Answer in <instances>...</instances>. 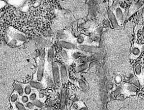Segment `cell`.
Listing matches in <instances>:
<instances>
[{"instance_id":"277c9868","label":"cell","mask_w":144,"mask_h":110,"mask_svg":"<svg viewBox=\"0 0 144 110\" xmlns=\"http://www.w3.org/2000/svg\"><path fill=\"white\" fill-rule=\"evenodd\" d=\"M79 49H81L82 51L88 52H98L100 51V49L96 47H91V46H81L79 47Z\"/></svg>"},{"instance_id":"30bf717a","label":"cell","mask_w":144,"mask_h":110,"mask_svg":"<svg viewBox=\"0 0 144 110\" xmlns=\"http://www.w3.org/2000/svg\"><path fill=\"white\" fill-rule=\"evenodd\" d=\"M14 88L17 92L18 93V94H19V96H23V93H24V90L23 88V87L21 86L20 84H17V83H15L14 84Z\"/></svg>"},{"instance_id":"8fae6325","label":"cell","mask_w":144,"mask_h":110,"mask_svg":"<svg viewBox=\"0 0 144 110\" xmlns=\"http://www.w3.org/2000/svg\"><path fill=\"white\" fill-rule=\"evenodd\" d=\"M30 87H33V88H36V89H40L43 88L42 85L41 84V83L37 82H34V81H32V82H30Z\"/></svg>"},{"instance_id":"ba28073f","label":"cell","mask_w":144,"mask_h":110,"mask_svg":"<svg viewBox=\"0 0 144 110\" xmlns=\"http://www.w3.org/2000/svg\"><path fill=\"white\" fill-rule=\"evenodd\" d=\"M59 44L60 46L68 50H72L74 48V46L70 43L65 42V41H60Z\"/></svg>"},{"instance_id":"f546056e","label":"cell","mask_w":144,"mask_h":110,"mask_svg":"<svg viewBox=\"0 0 144 110\" xmlns=\"http://www.w3.org/2000/svg\"><path fill=\"white\" fill-rule=\"evenodd\" d=\"M142 32H144V26L143 28H142Z\"/></svg>"},{"instance_id":"5bb4252c","label":"cell","mask_w":144,"mask_h":110,"mask_svg":"<svg viewBox=\"0 0 144 110\" xmlns=\"http://www.w3.org/2000/svg\"><path fill=\"white\" fill-rule=\"evenodd\" d=\"M141 70H142V66L140 64H138L136 66L135 68H134V71H135L136 74L137 75H140L141 73Z\"/></svg>"},{"instance_id":"8992f818","label":"cell","mask_w":144,"mask_h":110,"mask_svg":"<svg viewBox=\"0 0 144 110\" xmlns=\"http://www.w3.org/2000/svg\"><path fill=\"white\" fill-rule=\"evenodd\" d=\"M109 17L110 21H111V24H112V25L113 27H114V28H117L118 27V21L115 18V16L113 12L110 10H109Z\"/></svg>"},{"instance_id":"cb8c5ba5","label":"cell","mask_w":144,"mask_h":110,"mask_svg":"<svg viewBox=\"0 0 144 110\" xmlns=\"http://www.w3.org/2000/svg\"><path fill=\"white\" fill-rule=\"evenodd\" d=\"M79 85H80L81 87H82V88H86V85L85 82H83V81L82 80H79Z\"/></svg>"},{"instance_id":"e0dca14e","label":"cell","mask_w":144,"mask_h":110,"mask_svg":"<svg viewBox=\"0 0 144 110\" xmlns=\"http://www.w3.org/2000/svg\"><path fill=\"white\" fill-rule=\"evenodd\" d=\"M32 92V89H31V87L29 85H28L25 88V89H24V92L27 95H29V94H30V93H31Z\"/></svg>"},{"instance_id":"5b68a950","label":"cell","mask_w":144,"mask_h":110,"mask_svg":"<svg viewBox=\"0 0 144 110\" xmlns=\"http://www.w3.org/2000/svg\"><path fill=\"white\" fill-rule=\"evenodd\" d=\"M115 15H116L115 18L116 19H117L118 23L122 24V23H123V12H122V11L121 10L120 8L118 7V8L116 9Z\"/></svg>"},{"instance_id":"7c38bea8","label":"cell","mask_w":144,"mask_h":110,"mask_svg":"<svg viewBox=\"0 0 144 110\" xmlns=\"http://www.w3.org/2000/svg\"><path fill=\"white\" fill-rule=\"evenodd\" d=\"M53 55H54V52L53 49L50 48L48 50V61L50 63H53Z\"/></svg>"},{"instance_id":"7402d4cb","label":"cell","mask_w":144,"mask_h":110,"mask_svg":"<svg viewBox=\"0 0 144 110\" xmlns=\"http://www.w3.org/2000/svg\"><path fill=\"white\" fill-rule=\"evenodd\" d=\"M36 98H37V95L36 94H35V93H32L30 95L29 97V99L30 100L32 101H34L36 100Z\"/></svg>"},{"instance_id":"6da1fadb","label":"cell","mask_w":144,"mask_h":110,"mask_svg":"<svg viewBox=\"0 0 144 110\" xmlns=\"http://www.w3.org/2000/svg\"><path fill=\"white\" fill-rule=\"evenodd\" d=\"M53 79H54V85L55 87H59L60 80V78L59 67H58V64L55 63V62L53 64Z\"/></svg>"},{"instance_id":"4316f807","label":"cell","mask_w":144,"mask_h":110,"mask_svg":"<svg viewBox=\"0 0 144 110\" xmlns=\"http://www.w3.org/2000/svg\"><path fill=\"white\" fill-rule=\"evenodd\" d=\"M44 96H45V95H44L43 93H40L39 94V97L40 98H42L44 97Z\"/></svg>"},{"instance_id":"52a82bcc","label":"cell","mask_w":144,"mask_h":110,"mask_svg":"<svg viewBox=\"0 0 144 110\" xmlns=\"http://www.w3.org/2000/svg\"><path fill=\"white\" fill-rule=\"evenodd\" d=\"M66 100H67V93H66V91L64 89H62V92H61V100L60 103L61 106L62 107H64L65 105Z\"/></svg>"},{"instance_id":"9c48e42d","label":"cell","mask_w":144,"mask_h":110,"mask_svg":"<svg viewBox=\"0 0 144 110\" xmlns=\"http://www.w3.org/2000/svg\"><path fill=\"white\" fill-rule=\"evenodd\" d=\"M141 53L140 49L138 47H134L133 48L132 50V56H133L134 59H136V58L139 57L140 56Z\"/></svg>"},{"instance_id":"d6a6232c","label":"cell","mask_w":144,"mask_h":110,"mask_svg":"<svg viewBox=\"0 0 144 110\" xmlns=\"http://www.w3.org/2000/svg\"></svg>"},{"instance_id":"d6986e66","label":"cell","mask_w":144,"mask_h":110,"mask_svg":"<svg viewBox=\"0 0 144 110\" xmlns=\"http://www.w3.org/2000/svg\"><path fill=\"white\" fill-rule=\"evenodd\" d=\"M34 105H33V102H28L26 104V107L29 110H32L34 108Z\"/></svg>"},{"instance_id":"9a60e30c","label":"cell","mask_w":144,"mask_h":110,"mask_svg":"<svg viewBox=\"0 0 144 110\" xmlns=\"http://www.w3.org/2000/svg\"><path fill=\"white\" fill-rule=\"evenodd\" d=\"M33 105H34V106L37 107H38V108H42L44 106L43 103L42 102H41L40 101L37 100H36L35 101H34L33 102Z\"/></svg>"},{"instance_id":"603a6c76","label":"cell","mask_w":144,"mask_h":110,"mask_svg":"<svg viewBox=\"0 0 144 110\" xmlns=\"http://www.w3.org/2000/svg\"><path fill=\"white\" fill-rule=\"evenodd\" d=\"M21 101H22V102H23V103H28L29 101V98L27 96H23L22 98H21Z\"/></svg>"},{"instance_id":"3957f363","label":"cell","mask_w":144,"mask_h":110,"mask_svg":"<svg viewBox=\"0 0 144 110\" xmlns=\"http://www.w3.org/2000/svg\"><path fill=\"white\" fill-rule=\"evenodd\" d=\"M60 73L62 83H66L68 81V73H67V69L64 65H62L61 66Z\"/></svg>"},{"instance_id":"ac0fdd59","label":"cell","mask_w":144,"mask_h":110,"mask_svg":"<svg viewBox=\"0 0 144 110\" xmlns=\"http://www.w3.org/2000/svg\"><path fill=\"white\" fill-rule=\"evenodd\" d=\"M127 89H128V91H134L135 92L137 90V88H136L135 86L134 85H128V88Z\"/></svg>"},{"instance_id":"484cf974","label":"cell","mask_w":144,"mask_h":110,"mask_svg":"<svg viewBox=\"0 0 144 110\" xmlns=\"http://www.w3.org/2000/svg\"><path fill=\"white\" fill-rule=\"evenodd\" d=\"M78 110H87V108H86V107L85 106H84V105H83V106L81 107H79H79H78Z\"/></svg>"},{"instance_id":"ffe728a7","label":"cell","mask_w":144,"mask_h":110,"mask_svg":"<svg viewBox=\"0 0 144 110\" xmlns=\"http://www.w3.org/2000/svg\"><path fill=\"white\" fill-rule=\"evenodd\" d=\"M18 95H16V94H13V95L11 97L10 100L12 102H15L18 100Z\"/></svg>"},{"instance_id":"2e32d148","label":"cell","mask_w":144,"mask_h":110,"mask_svg":"<svg viewBox=\"0 0 144 110\" xmlns=\"http://www.w3.org/2000/svg\"><path fill=\"white\" fill-rule=\"evenodd\" d=\"M15 106H16V108H18V110H27L25 107V106L23 105L20 102H16L15 103Z\"/></svg>"},{"instance_id":"44dd1931","label":"cell","mask_w":144,"mask_h":110,"mask_svg":"<svg viewBox=\"0 0 144 110\" xmlns=\"http://www.w3.org/2000/svg\"><path fill=\"white\" fill-rule=\"evenodd\" d=\"M84 41H85L84 37L81 36H79L77 39V42H78V43H79V44H82V43H83Z\"/></svg>"},{"instance_id":"f1b7e54d","label":"cell","mask_w":144,"mask_h":110,"mask_svg":"<svg viewBox=\"0 0 144 110\" xmlns=\"http://www.w3.org/2000/svg\"><path fill=\"white\" fill-rule=\"evenodd\" d=\"M40 110H45V108H40Z\"/></svg>"},{"instance_id":"4fadbf2b","label":"cell","mask_w":144,"mask_h":110,"mask_svg":"<svg viewBox=\"0 0 144 110\" xmlns=\"http://www.w3.org/2000/svg\"><path fill=\"white\" fill-rule=\"evenodd\" d=\"M87 68H88V65H87V64H83L76 68V71L77 72H81V71H83V70L87 69Z\"/></svg>"},{"instance_id":"83f0119b","label":"cell","mask_w":144,"mask_h":110,"mask_svg":"<svg viewBox=\"0 0 144 110\" xmlns=\"http://www.w3.org/2000/svg\"><path fill=\"white\" fill-rule=\"evenodd\" d=\"M118 99H119V100H123L124 99V97H123V94H121V95L119 96L118 97Z\"/></svg>"},{"instance_id":"d4e9b609","label":"cell","mask_w":144,"mask_h":110,"mask_svg":"<svg viewBox=\"0 0 144 110\" xmlns=\"http://www.w3.org/2000/svg\"><path fill=\"white\" fill-rule=\"evenodd\" d=\"M115 82L117 83H119L122 81V77L120 75H117L115 78Z\"/></svg>"},{"instance_id":"1f68e13d","label":"cell","mask_w":144,"mask_h":110,"mask_svg":"<svg viewBox=\"0 0 144 110\" xmlns=\"http://www.w3.org/2000/svg\"></svg>"},{"instance_id":"4dcf8cb0","label":"cell","mask_w":144,"mask_h":110,"mask_svg":"<svg viewBox=\"0 0 144 110\" xmlns=\"http://www.w3.org/2000/svg\"><path fill=\"white\" fill-rule=\"evenodd\" d=\"M34 110H38L37 109V108H35V109Z\"/></svg>"},{"instance_id":"7a4b0ae2","label":"cell","mask_w":144,"mask_h":110,"mask_svg":"<svg viewBox=\"0 0 144 110\" xmlns=\"http://www.w3.org/2000/svg\"><path fill=\"white\" fill-rule=\"evenodd\" d=\"M44 64H45V60H44L43 56L41 57L40 60H39V65H38V71H37V80L39 82L42 80L43 78V69H44Z\"/></svg>"}]
</instances>
